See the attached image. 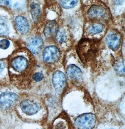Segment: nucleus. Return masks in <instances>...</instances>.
Returning a JSON list of instances; mask_svg holds the SVG:
<instances>
[{"label": "nucleus", "instance_id": "dca6fc26", "mask_svg": "<svg viewBox=\"0 0 125 129\" xmlns=\"http://www.w3.org/2000/svg\"><path fill=\"white\" fill-rule=\"evenodd\" d=\"M114 68L118 74L120 76H124L125 74L124 61L122 59L116 60L114 64Z\"/></svg>", "mask_w": 125, "mask_h": 129}, {"label": "nucleus", "instance_id": "f8f14e48", "mask_svg": "<svg viewBox=\"0 0 125 129\" xmlns=\"http://www.w3.org/2000/svg\"><path fill=\"white\" fill-rule=\"evenodd\" d=\"M88 15L91 18H103L106 16V11L100 6L93 5L88 10Z\"/></svg>", "mask_w": 125, "mask_h": 129}, {"label": "nucleus", "instance_id": "412c9836", "mask_svg": "<svg viewBox=\"0 0 125 129\" xmlns=\"http://www.w3.org/2000/svg\"><path fill=\"white\" fill-rule=\"evenodd\" d=\"M32 78L35 81H40L44 78V76L42 73L38 72V73H36L34 74V75H32Z\"/></svg>", "mask_w": 125, "mask_h": 129}, {"label": "nucleus", "instance_id": "39448f33", "mask_svg": "<svg viewBox=\"0 0 125 129\" xmlns=\"http://www.w3.org/2000/svg\"><path fill=\"white\" fill-rule=\"evenodd\" d=\"M67 75L69 80L75 86L81 85L83 78L81 70L74 64L69 65L67 69Z\"/></svg>", "mask_w": 125, "mask_h": 129}, {"label": "nucleus", "instance_id": "1a4fd4ad", "mask_svg": "<svg viewBox=\"0 0 125 129\" xmlns=\"http://www.w3.org/2000/svg\"><path fill=\"white\" fill-rule=\"evenodd\" d=\"M20 108L22 111L28 116L35 114L40 109L37 104L29 100H24L21 102Z\"/></svg>", "mask_w": 125, "mask_h": 129}, {"label": "nucleus", "instance_id": "b1692460", "mask_svg": "<svg viewBox=\"0 0 125 129\" xmlns=\"http://www.w3.org/2000/svg\"><path fill=\"white\" fill-rule=\"evenodd\" d=\"M124 0H114L115 3L117 5H121L123 4Z\"/></svg>", "mask_w": 125, "mask_h": 129}, {"label": "nucleus", "instance_id": "f3484780", "mask_svg": "<svg viewBox=\"0 0 125 129\" xmlns=\"http://www.w3.org/2000/svg\"><path fill=\"white\" fill-rule=\"evenodd\" d=\"M103 30V26L102 24L95 23L92 24L88 27L87 31L90 34H96L100 33Z\"/></svg>", "mask_w": 125, "mask_h": 129}, {"label": "nucleus", "instance_id": "7ed1b4c3", "mask_svg": "<svg viewBox=\"0 0 125 129\" xmlns=\"http://www.w3.org/2000/svg\"><path fill=\"white\" fill-rule=\"evenodd\" d=\"M96 122L95 115L92 113H85L78 116L75 119L74 125L78 129H92Z\"/></svg>", "mask_w": 125, "mask_h": 129}, {"label": "nucleus", "instance_id": "aec40b11", "mask_svg": "<svg viewBox=\"0 0 125 129\" xmlns=\"http://www.w3.org/2000/svg\"><path fill=\"white\" fill-rule=\"evenodd\" d=\"M10 41L7 39H3L0 41V48L6 50L9 48L10 46Z\"/></svg>", "mask_w": 125, "mask_h": 129}, {"label": "nucleus", "instance_id": "423d86ee", "mask_svg": "<svg viewBox=\"0 0 125 129\" xmlns=\"http://www.w3.org/2000/svg\"><path fill=\"white\" fill-rule=\"evenodd\" d=\"M61 56V53L56 47L48 46L44 49L43 58L44 61L48 63H53L57 61Z\"/></svg>", "mask_w": 125, "mask_h": 129}, {"label": "nucleus", "instance_id": "6ab92c4d", "mask_svg": "<svg viewBox=\"0 0 125 129\" xmlns=\"http://www.w3.org/2000/svg\"><path fill=\"white\" fill-rule=\"evenodd\" d=\"M78 0H60L61 6L66 9H71L75 7L77 4Z\"/></svg>", "mask_w": 125, "mask_h": 129}, {"label": "nucleus", "instance_id": "0eeeda50", "mask_svg": "<svg viewBox=\"0 0 125 129\" xmlns=\"http://www.w3.org/2000/svg\"><path fill=\"white\" fill-rule=\"evenodd\" d=\"M52 82L54 89L58 94L63 92L66 86V78L64 74L61 71H55L53 76Z\"/></svg>", "mask_w": 125, "mask_h": 129}, {"label": "nucleus", "instance_id": "6e6552de", "mask_svg": "<svg viewBox=\"0 0 125 129\" xmlns=\"http://www.w3.org/2000/svg\"><path fill=\"white\" fill-rule=\"evenodd\" d=\"M121 35L117 31H111L106 36V42L109 48L113 50L118 48L121 43Z\"/></svg>", "mask_w": 125, "mask_h": 129}, {"label": "nucleus", "instance_id": "20e7f679", "mask_svg": "<svg viewBox=\"0 0 125 129\" xmlns=\"http://www.w3.org/2000/svg\"><path fill=\"white\" fill-rule=\"evenodd\" d=\"M19 99L18 96L13 92H6L0 94V109L8 110L13 107Z\"/></svg>", "mask_w": 125, "mask_h": 129}, {"label": "nucleus", "instance_id": "4468645a", "mask_svg": "<svg viewBox=\"0 0 125 129\" xmlns=\"http://www.w3.org/2000/svg\"><path fill=\"white\" fill-rule=\"evenodd\" d=\"M10 27L7 19L0 16V35L7 36L9 34Z\"/></svg>", "mask_w": 125, "mask_h": 129}, {"label": "nucleus", "instance_id": "5701e85b", "mask_svg": "<svg viewBox=\"0 0 125 129\" xmlns=\"http://www.w3.org/2000/svg\"><path fill=\"white\" fill-rule=\"evenodd\" d=\"M6 67V64L3 61H0V73L4 71V69Z\"/></svg>", "mask_w": 125, "mask_h": 129}, {"label": "nucleus", "instance_id": "9b49d317", "mask_svg": "<svg viewBox=\"0 0 125 129\" xmlns=\"http://www.w3.org/2000/svg\"><path fill=\"white\" fill-rule=\"evenodd\" d=\"M44 46L42 39L40 37H36L32 38L29 43V48L30 52L34 54H39Z\"/></svg>", "mask_w": 125, "mask_h": 129}, {"label": "nucleus", "instance_id": "2eb2a0df", "mask_svg": "<svg viewBox=\"0 0 125 129\" xmlns=\"http://www.w3.org/2000/svg\"><path fill=\"white\" fill-rule=\"evenodd\" d=\"M30 13L34 22H37L41 14L40 8L39 5L35 3L32 4L30 6Z\"/></svg>", "mask_w": 125, "mask_h": 129}, {"label": "nucleus", "instance_id": "9d476101", "mask_svg": "<svg viewBox=\"0 0 125 129\" xmlns=\"http://www.w3.org/2000/svg\"><path fill=\"white\" fill-rule=\"evenodd\" d=\"M15 24L17 31L21 34H26L29 31V24L25 17L21 16H17L15 18Z\"/></svg>", "mask_w": 125, "mask_h": 129}, {"label": "nucleus", "instance_id": "f257e3e1", "mask_svg": "<svg viewBox=\"0 0 125 129\" xmlns=\"http://www.w3.org/2000/svg\"><path fill=\"white\" fill-rule=\"evenodd\" d=\"M35 66L32 55L28 52H17L8 61V70L11 81L18 87L28 86Z\"/></svg>", "mask_w": 125, "mask_h": 129}, {"label": "nucleus", "instance_id": "a211bd4d", "mask_svg": "<svg viewBox=\"0 0 125 129\" xmlns=\"http://www.w3.org/2000/svg\"><path fill=\"white\" fill-rule=\"evenodd\" d=\"M55 40L58 43H65L68 39L67 34L63 29L58 30L55 36Z\"/></svg>", "mask_w": 125, "mask_h": 129}, {"label": "nucleus", "instance_id": "4be33fe9", "mask_svg": "<svg viewBox=\"0 0 125 129\" xmlns=\"http://www.w3.org/2000/svg\"><path fill=\"white\" fill-rule=\"evenodd\" d=\"M11 4V3L10 0H0V4L1 5L10 6Z\"/></svg>", "mask_w": 125, "mask_h": 129}, {"label": "nucleus", "instance_id": "f03ea898", "mask_svg": "<svg viewBox=\"0 0 125 129\" xmlns=\"http://www.w3.org/2000/svg\"><path fill=\"white\" fill-rule=\"evenodd\" d=\"M98 42L95 40L83 39L78 46V54L85 64L91 63L95 59L98 49Z\"/></svg>", "mask_w": 125, "mask_h": 129}, {"label": "nucleus", "instance_id": "ddd939ff", "mask_svg": "<svg viewBox=\"0 0 125 129\" xmlns=\"http://www.w3.org/2000/svg\"><path fill=\"white\" fill-rule=\"evenodd\" d=\"M57 24L54 21H50L46 24L44 29V34L47 38L55 37L58 31Z\"/></svg>", "mask_w": 125, "mask_h": 129}]
</instances>
